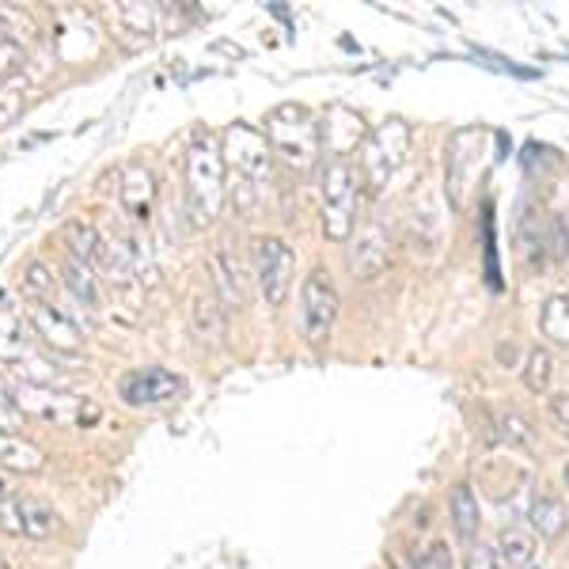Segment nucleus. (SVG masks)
<instances>
[{
    "label": "nucleus",
    "instance_id": "nucleus-1",
    "mask_svg": "<svg viewBox=\"0 0 569 569\" xmlns=\"http://www.w3.org/2000/svg\"><path fill=\"white\" fill-rule=\"evenodd\" d=\"M186 194L197 225H209L225 205V152L209 134L197 137L186 152Z\"/></svg>",
    "mask_w": 569,
    "mask_h": 569
},
{
    "label": "nucleus",
    "instance_id": "nucleus-2",
    "mask_svg": "<svg viewBox=\"0 0 569 569\" xmlns=\"http://www.w3.org/2000/svg\"><path fill=\"white\" fill-rule=\"evenodd\" d=\"M270 152L293 171H308L319 152V129L300 106H277L266 122Z\"/></svg>",
    "mask_w": 569,
    "mask_h": 569
},
{
    "label": "nucleus",
    "instance_id": "nucleus-3",
    "mask_svg": "<svg viewBox=\"0 0 569 569\" xmlns=\"http://www.w3.org/2000/svg\"><path fill=\"white\" fill-rule=\"evenodd\" d=\"M357 186L361 175L353 171L350 160H331L323 168V183H319V194H323V236L342 243L353 228V217H357Z\"/></svg>",
    "mask_w": 569,
    "mask_h": 569
},
{
    "label": "nucleus",
    "instance_id": "nucleus-4",
    "mask_svg": "<svg viewBox=\"0 0 569 569\" xmlns=\"http://www.w3.org/2000/svg\"><path fill=\"white\" fill-rule=\"evenodd\" d=\"M251 274L262 300L270 308H282L288 285H293V247L277 236H259L251 243Z\"/></svg>",
    "mask_w": 569,
    "mask_h": 569
},
{
    "label": "nucleus",
    "instance_id": "nucleus-5",
    "mask_svg": "<svg viewBox=\"0 0 569 569\" xmlns=\"http://www.w3.org/2000/svg\"><path fill=\"white\" fill-rule=\"evenodd\" d=\"M15 410L27 418H38V422H54V425H84L99 418V410L95 407L84 410V399H77V395L46 391V387H38V384L15 387Z\"/></svg>",
    "mask_w": 569,
    "mask_h": 569
},
{
    "label": "nucleus",
    "instance_id": "nucleus-6",
    "mask_svg": "<svg viewBox=\"0 0 569 569\" xmlns=\"http://www.w3.org/2000/svg\"><path fill=\"white\" fill-rule=\"evenodd\" d=\"M225 160L236 168L239 179H247L251 186H266L270 183V160H274V152H270V141L266 134H259L254 126H247V122H236V126L225 129Z\"/></svg>",
    "mask_w": 569,
    "mask_h": 569
},
{
    "label": "nucleus",
    "instance_id": "nucleus-7",
    "mask_svg": "<svg viewBox=\"0 0 569 569\" xmlns=\"http://www.w3.org/2000/svg\"><path fill=\"white\" fill-rule=\"evenodd\" d=\"M338 319V288L331 274L316 270L311 277H304L300 288V331L308 342H327V334L334 331Z\"/></svg>",
    "mask_w": 569,
    "mask_h": 569
},
{
    "label": "nucleus",
    "instance_id": "nucleus-8",
    "mask_svg": "<svg viewBox=\"0 0 569 569\" xmlns=\"http://www.w3.org/2000/svg\"><path fill=\"white\" fill-rule=\"evenodd\" d=\"M407 126L402 122H387L384 129H376L373 137L365 141V156H361V175H365V183L379 190L391 179L395 163H399V156L407 152Z\"/></svg>",
    "mask_w": 569,
    "mask_h": 569
},
{
    "label": "nucleus",
    "instance_id": "nucleus-9",
    "mask_svg": "<svg viewBox=\"0 0 569 569\" xmlns=\"http://www.w3.org/2000/svg\"><path fill=\"white\" fill-rule=\"evenodd\" d=\"M179 387H183V379L175 373H168V368H160V365H148V368H134L129 376H122L118 395H122V402L145 410V407H163V402H171L179 395Z\"/></svg>",
    "mask_w": 569,
    "mask_h": 569
},
{
    "label": "nucleus",
    "instance_id": "nucleus-10",
    "mask_svg": "<svg viewBox=\"0 0 569 569\" xmlns=\"http://www.w3.org/2000/svg\"><path fill=\"white\" fill-rule=\"evenodd\" d=\"M0 532L27 535V539H49L57 532V513L46 501L35 498H0Z\"/></svg>",
    "mask_w": 569,
    "mask_h": 569
},
{
    "label": "nucleus",
    "instance_id": "nucleus-11",
    "mask_svg": "<svg viewBox=\"0 0 569 569\" xmlns=\"http://www.w3.org/2000/svg\"><path fill=\"white\" fill-rule=\"evenodd\" d=\"M31 327H35V334L43 338L46 345H54L57 353H77L80 342H84L77 319H72L65 308H57V304H49V300L31 304Z\"/></svg>",
    "mask_w": 569,
    "mask_h": 569
},
{
    "label": "nucleus",
    "instance_id": "nucleus-12",
    "mask_svg": "<svg viewBox=\"0 0 569 569\" xmlns=\"http://www.w3.org/2000/svg\"><path fill=\"white\" fill-rule=\"evenodd\" d=\"M350 266L357 277H376L387 266V232L376 217L365 220V228L357 232V243L350 247Z\"/></svg>",
    "mask_w": 569,
    "mask_h": 569
},
{
    "label": "nucleus",
    "instance_id": "nucleus-13",
    "mask_svg": "<svg viewBox=\"0 0 569 569\" xmlns=\"http://www.w3.org/2000/svg\"><path fill=\"white\" fill-rule=\"evenodd\" d=\"M27 361H35L27 327L15 311H0V365L23 368Z\"/></svg>",
    "mask_w": 569,
    "mask_h": 569
},
{
    "label": "nucleus",
    "instance_id": "nucleus-14",
    "mask_svg": "<svg viewBox=\"0 0 569 569\" xmlns=\"http://www.w3.org/2000/svg\"><path fill=\"white\" fill-rule=\"evenodd\" d=\"M43 464H46V456L38 444H31V441H23V436L0 429V471L35 475V471H43Z\"/></svg>",
    "mask_w": 569,
    "mask_h": 569
},
{
    "label": "nucleus",
    "instance_id": "nucleus-15",
    "mask_svg": "<svg viewBox=\"0 0 569 569\" xmlns=\"http://www.w3.org/2000/svg\"><path fill=\"white\" fill-rule=\"evenodd\" d=\"M61 236H65V247H69V254H77V259L88 262L92 270H99V266L106 270V239L99 236V228L84 225V220H69Z\"/></svg>",
    "mask_w": 569,
    "mask_h": 569
},
{
    "label": "nucleus",
    "instance_id": "nucleus-16",
    "mask_svg": "<svg viewBox=\"0 0 569 569\" xmlns=\"http://www.w3.org/2000/svg\"><path fill=\"white\" fill-rule=\"evenodd\" d=\"M493 550H498L501 566L505 569H532L535 566V535L524 532V527H501L498 543H493Z\"/></svg>",
    "mask_w": 569,
    "mask_h": 569
},
{
    "label": "nucleus",
    "instance_id": "nucleus-17",
    "mask_svg": "<svg viewBox=\"0 0 569 569\" xmlns=\"http://www.w3.org/2000/svg\"><path fill=\"white\" fill-rule=\"evenodd\" d=\"M448 513H452V527H456L459 539L471 543L478 535V524H482V509H478V498H475V490L467 482L452 486Z\"/></svg>",
    "mask_w": 569,
    "mask_h": 569
},
{
    "label": "nucleus",
    "instance_id": "nucleus-18",
    "mask_svg": "<svg viewBox=\"0 0 569 569\" xmlns=\"http://www.w3.org/2000/svg\"><path fill=\"white\" fill-rule=\"evenodd\" d=\"M152 197H156L152 175H148V168H141V163H134V168L126 171V186H122V205H126L129 217H134L137 225H145V220H148Z\"/></svg>",
    "mask_w": 569,
    "mask_h": 569
},
{
    "label": "nucleus",
    "instance_id": "nucleus-19",
    "mask_svg": "<svg viewBox=\"0 0 569 569\" xmlns=\"http://www.w3.org/2000/svg\"><path fill=\"white\" fill-rule=\"evenodd\" d=\"M190 323H194V334L202 342H220L225 338V308L217 304V296L197 293L194 308H190Z\"/></svg>",
    "mask_w": 569,
    "mask_h": 569
},
{
    "label": "nucleus",
    "instance_id": "nucleus-20",
    "mask_svg": "<svg viewBox=\"0 0 569 569\" xmlns=\"http://www.w3.org/2000/svg\"><path fill=\"white\" fill-rule=\"evenodd\" d=\"M527 521H532L535 535H543V539H558V535L566 532V524H569V513H566V505L558 498L539 493V498L532 501V509H527Z\"/></svg>",
    "mask_w": 569,
    "mask_h": 569
},
{
    "label": "nucleus",
    "instance_id": "nucleus-21",
    "mask_svg": "<svg viewBox=\"0 0 569 569\" xmlns=\"http://www.w3.org/2000/svg\"><path fill=\"white\" fill-rule=\"evenodd\" d=\"M478 175L475 168V156L464 152V137H452V148H448V190H452V202L456 209H464V190L471 186V179Z\"/></svg>",
    "mask_w": 569,
    "mask_h": 569
},
{
    "label": "nucleus",
    "instance_id": "nucleus-22",
    "mask_svg": "<svg viewBox=\"0 0 569 569\" xmlns=\"http://www.w3.org/2000/svg\"><path fill=\"white\" fill-rule=\"evenodd\" d=\"M65 285H69V293L77 296L80 304H88V308H99V282H95V270L88 266V262H80L77 254H65Z\"/></svg>",
    "mask_w": 569,
    "mask_h": 569
},
{
    "label": "nucleus",
    "instance_id": "nucleus-23",
    "mask_svg": "<svg viewBox=\"0 0 569 569\" xmlns=\"http://www.w3.org/2000/svg\"><path fill=\"white\" fill-rule=\"evenodd\" d=\"M539 331L555 345H569V296H550V300L543 304Z\"/></svg>",
    "mask_w": 569,
    "mask_h": 569
},
{
    "label": "nucleus",
    "instance_id": "nucleus-24",
    "mask_svg": "<svg viewBox=\"0 0 569 569\" xmlns=\"http://www.w3.org/2000/svg\"><path fill=\"white\" fill-rule=\"evenodd\" d=\"M550 376H555V357H550L547 345H535L524 357V384L527 391H550Z\"/></svg>",
    "mask_w": 569,
    "mask_h": 569
},
{
    "label": "nucleus",
    "instance_id": "nucleus-25",
    "mask_svg": "<svg viewBox=\"0 0 569 569\" xmlns=\"http://www.w3.org/2000/svg\"><path fill=\"white\" fill-rule=\"evenodd\" d=\"M0 35L12 38V43H20L23 49H27L31 43H35V23H31V15L23 12V8L15 4H0Z\"/></svg>",
    "mask_w": 569,
    "mask_h": 569
},
{
    "label": "nucleus",
    "instance_id": "nucleus-26",
    "mask_svg": "<svg viewBox=\"0 0 569 569\" xmlns=\"http://www.w3.org/2000/svg\"><path fill=\"white\" fill-rule=\"evenodd\" d=\"M23 103H27V80H23V77L0 80V129L12 126V122L20 118Z\"/></svg>",
    "mask_w": 569,
    "mask_h": 569
},
{
    "label": "nucleus",
    "instance_id": "nucleus-27",
    "mask_svg": "<svg viewBox=\"0 0 569 569\" xmlns=\"http://www.w3.org/2000/svg\"><path fill=\"white\" fill-rule=\"evenodd\" d=\"M23 65H27V49H23L20 43H12V38L0 35V80L20 77Z\"/></svg>",
    "mask_w": 569,
    "mask_h": 569
},
{
    "label": "nucleus",
    "instance_id": "nucleus-28",
    "mask_svg": "<svg viewBox=\"0 0 569 569\" xmlns=\"http://www.w3.org/2000/svg\"><path fill=\"white\" fill-rule=\"evenodd\" d=\"M27 288L38 296V300H46V296H54V277H49V270L43 266V262H27Z\"/></svg>",
    "mask_w": 569,
    "mask_h": 569
},
{
    "label": "nucleus",
    "instance_id": "nucleus-29",
    "mask_svg": "<svg viewBox=\"0 0 569 569\" xmlns=\"http://www.w3.org/2000/svg\"><path fill=\"white\" fill-rule=\"evenodd\" d=\"M498 425H501V436H505L509 444H516V448H532V433H527V425L516 414H501Z\"/></svg>",
    "mask_w": 569,
    "mask_h": 569
},
{
    "label": "nucleus",
    "instance_id": "nucleus-30",
    "mask_svg": "<svg viewBox=\"0 0 569 569\" xmlns=\"http://www.w3.org/2000/svg\"><path fill=\"white\" fill-rule=\"evenodd\" d=\"M418 569H452V550L448 543H429L418 558Z\"/></svg>",
    "mask_w": 569,
    "mask_h": 569
},
{
    "label": "nucleus",
    "instance_id": "nucleus-31",
    "mask_svg": "<svg viewBox=\"0 0 569 569\" xmlns=\"http://www.w3.org/2000/svg\"><path fill=\"white\" fill-rule=\"evenodd\" d=\"M467 569H505L493 547H482V543H471L467 550Z\"/></svg>",
    "mask_w": 569,
    "mask_h": 569
},
{
    "label": "nucleus",
    "instance_id": "nucleus-32",
    "mask_svg": "<svg viewBox=\"0 0 569 569\" xmlns=\"http://www.w3.org/2000/svg\"><path fill=\"white\" fill-rule=\"evenodd\" d=\"M550 414L558 418V425L569 433V391H555L550 395Z\"/></svg>",
    "mask_w": 569,
    "mask_h": 569
},
{
    "label": "nucleus",
    "instance_id": "nucleus-33",
    "mask_svg": "<svg viewBox=\"0 0 569 569\" xmlns=\"http://www.w3.org/2000/svg\"><path fill=\"white\" fill-rule=\"evenodd\" d=\"M513 357H516V345H513V342H501V345H498V361H501V365L513 368Z\"/></svg>",
    "mask_w": 569,
    "mask_h": 569
},
{
    "label": "nucleus",
    "instance_id": "nucleus-34",
    "mask_svg": "<svg viewBox=\"0 0 569 569\" xmlns=\"http://www.w3.org/2000/svg\"><path fill=\"white\" fill-rule=\"evenodd\" d=\"M566 482H569V467H566Z\"/></svg>",
    "mask_w": 569,
    "mask_h": 569
},
{
    "label": "nucleus",
    "instance_id": "nucleus-35",
    "mask_svg": "<svg viewBox=\"0 0 569 569\" xmlns=\"http://www.w3.org/2000/svg\"><path fill=\"white\" fill-rule=\"evenodd\" d=\"M532 569H535V566H532ZM539 569H543V566H539Z\"/></svg>",
    "mask_w": 569,
    "mask_h": 569
}]
</instances>
